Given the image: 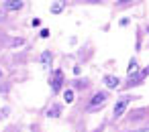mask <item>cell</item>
<instances>
[{
    "label": "cell",
    "mask_w": 149,
    "mask_h": 132,
    "mask_svg": "<svg viewBox=\"0 0 149 132\" xmlns=\"http://www.w3.org/2000/svg\"><path fill=\"white\" fill-rule=\"evenodd\" d=\"M131 100H133V98H129V96H123V98H118V100H116L114 110H112V118H114V120H118V118L127 112V108H129Z\"/></svg>",
    "instance_id": "cell-1"
},
{
    "label": "cell",
    "mask_w": 149,
    "mask_h": 132,
    "mask_svg": "<svg viewBox=\"0 0 149 132\" xmlns=\"http://www.w3.org/2000/svg\"><path fill=\"white\" fill-rule=\"evenodd\" d=\"M106 100H108V94H106V91H98V94H94L92 100H90L88 110H98V108H102V106L106 104Z\"/></svg>",
    "instance_id": "cell-2"
},
{
    "label": "cell",
    "mask_w": 149,
    "mask_h": 132,
    "mask_svg": "<svg viewBox=\"0 0 149 132\" xmlns=\"http://www.w3.org/2000/svg\"><path fill=\"white\" fill-rule=\"evenodd\" d=\"M147 75H149V67H147V69H141V71H137V73H133V75L129 77L127 87H135V85H139V83H141Z\"/></svg>",
    "instance_id": "cell-3"
},
{
    "label": "cell",
    "mask_w": 149,
    "mask_h": 132,
    "mask_svg": "<svg viewBox=\"0 0 149 132\" xmlns=\"http://www.w3.org/2000/svg\"><path fill=\"white\" fill-rule=\"evenodd\" d=\"M61 83H63V71L57 69V71H53V77H51V89L53 91H59Z\"/></svg>",
    "instance_id": "cell-4"
},
{
    "label": "cell",
    "mask_w": 149,
    "mask_h": 132,
    "mask_svg": "<svg viewBox=\"0 0 149 132\" xmlns=\"http://www.w3.org/2000/svg\"><path fill=\"white\" fill-rule=\"evenodd\" d=\"M4 8H6V10H21V8H23V0H6V2H4Z\"/></svg>",
    "instance_id": "cell-5"
},
{
    "label": "cell",
    "mask_w": 149,
    "mask_h": 132,
    "mask_svg": "<svg viewBox=\"0 0 149 132\" xmlns=\"http://www.w3.org/2000/svg\"><path fill=\"white\" fill-rule=\"evenodd\" d=\"M63 8H65V0H53V4H51V12L53 14H59Z\"/></svg>",
    "instance_id": "cell-6"
},
{
    "label": "cell",
    "mask_w": 149,
    "mask_h": 132,
    "mask_svg": "<svg viewBox=\"0 0 149 132\" xmlns=\"http://www.w3.org/2000/svg\"><path fill=\"white\" fill-rule=\"evenodd\" d=\"M104 85L110 87V89L118 87V77H114V75H106V77H104Z\"/></svg>",
    "instance_id": "cell-7"
},
{
    "label": "cell",
    "mask_w": 149,
    "mask_h": 132,
    "mask_svg": "<svg viewBox=\"0 0 149 132\" xmlns=\"http://www.w3.org/2000/svg\"><path fill=\"white\" fill-rule=\"evenodd\" d=\"M45 116H49V118H57V116H61V106H59V104H53V106L47 110Z\"/></svg>",
    "instance_id": "cell-8"
},
{
    "label": "cell",
    "mask_w": 149,
    "mask_h": 132,
    "mask_svg": "<svg viewBox=\"0 0 149 132\" xmlns=\"http://www.w3.org/2000/svg\"><path fill=\"white\" fill-rule=\"evenodd\" d=\"M39 59H41V63H43L45 67H49V65H51V53H49V51L41 53V57H39Z\"/></svg>",
    "instance_id": "cell-9"
},
{
    "label": "cell",
    "mask_w": 149,
    "mask_h": 132,
    "mask_svg": "<svg viewBox=\"0 0 149 132\" xmlns=\"http://www.w3.org/2000/svg\"><path fill=\"white\" fill-rule=\"evenodd\" d=\"M63 100H65L68 104H72V102H74V91H72V89H65V94H63Z\"/></svg>",
    "instance_id": "cell-10"
},
{
    "label": "cell",
    "mask_w": 149,
    "mask_h": 132,
    "mask_svg": "<svg viewBox=\"0 0 149 132\" xmlns=\"http://www.w3.org/2000/svg\"><path fill=\"white\" fill-rule=\"evenodd\" d=\"M133 73H137V61L135 59H131V63H129V75H133Z\"/></svg>",
    "instance_id": "cell-11"
},
{
    "label": "cell",
    "mask_w": 149,
    "mask_h": 132,
    "mask_svg": "<svg viewBox=\"0 0 149 132\" xmlns=\"http://www.w3.org/2000/svg\"><path fill=\"white\" fill-rule=\"evenodd\" d=\"M6 114H8V108H2V110H0V120H2Z\"/></svg>",
    "instance_id": "cell-12"
},
{
    "label": "cell",
    "mask_w": 149,
    "mask_h": 132,
    "mask_svg": "<svg viewBox=\"0 0 149 132\" xmlns=\"http://www.w3.org/2000/svg\"><path fill=\"white\" fill-rule=\"evenodd\" d=\"M39 35H41V37H43V39H47V37H49V31H47V29H43V31H41V33H39Z\"/></svg>",
    "instance_id": "cell-13"
},
{
    "label": "cell",
    "mask_w": 149,
    "mask_h": 132,
    "mask_svg": "<svg viewBox=\"0 0 149 132\" xmlns=\"http://www.w3.org/2000/svg\"><path fill=\"white\" fill-rule=\"evenodd\" d=\"M13 45H15V47H19V45H23V39H15V41H13Z\"/></svg>",
    "instance_id": "cell-14"
},
{
    "label": "cell",
    "mask_w": 149,
    "mask_h": 132,
    "mask_svg": "<svg viewBox=\"0 0 149 132\" xmlns=\"http://www.w3.org/2000/svg\"><path fill=\"white\" fill-rule=\"evenodd\" d=\"M129 2H133V0H118L116 4H118V6H123V4H129Z\"/></svg>",
    "instance_id": "cell-15"
},
{
    "label": "cell",
    "mask_w": 149,
    "mask_h": 132,
    "mask_svg": "<svg viewBox=\"0 0 149 132\" xmlns=\"http://www.w3.org/2000/svg\"><path fill=\"white\" fill-rule=\"evenodd\" d=\"M88 2H98V0H88Z\"/></svg>",
    "instance_id": "cell-16"
},
{
    "label": "cell",
    "mask_w": 149,
    "mask_h": 132,
    "mask_svg": "<svg viewBox=\"0 0 149 132\" xmlns=\"http://www.w3.org/2000/svg\"><path fill=\"white\" fill-rule=\"evenodd\" d=\"M0 75H2V71H0Z\"/></svg>",
    "instance_id": "cell-17"
},
{
    "label": "cell",
    "mask_w": 149,
    "mask_h": 132,
    "mask_svg": "<svg viewBox=\"0 0 149 132\" xmlns=\"http://www.w3.org/2000/svg\"><path fill=\"white\" fill-rule=\"evenodd\" d=\"M0 21H2V16H0Z\"/></svg>",
    "instance_id": "cell-18"
}]
</instances>
